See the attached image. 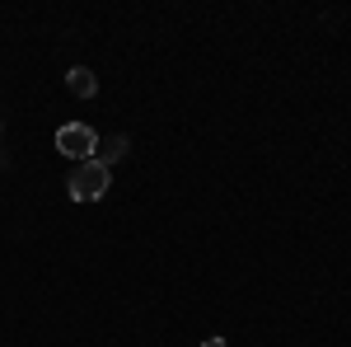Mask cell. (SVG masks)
I'll return each instance as SVG.
<instances>
[{
  "mask_svg": "<svg viewBox=\"0 0 351 347\" xmlns=\"http://www.w3.org/2000/svg\"><path fill=\"white\" fill-rule=\"evenodd\" d=\"M108 183H112V169L104 160H80L75 174H71V183H66V192H71V202H99L108 192Z\"/></svg>",
  "mask_w": 351,
  "mask_h": 347,
  "instance_id": "6da1fadb",
  "label": "cell"
},
{
  "mask_svg": "<svg viewBox=\"0 0 351 347\" xmlns=\"http://www.w3.org/2000/svg\"><path fill=\"white\" fill-rule=\"evenodd\" d=\"M56 150L71 155V160H94L99 136H94V127H84V122H66V127L56 132Z\"/></svg>",
  "mask_w": 351,
  "mask_h": 347,
  "instance_id": "7a4b0ae2",
  "label": "cell"
},
{
  "mask_svg": "<svg viewBox=\"0 0 351 347\" xmlns=\"http://www.w3.org/2000/svg\"><path fill=\"white\" fill-rule=\"evenodd\" d=\"M66 89H71L75 99H94V94H99V76H94L89 66H71V71H66Z\"/></svg>",
  "mask_w": 351,
  "mask_h": 347,
  "instance_id": "3957f363",
  "label": "cell"
},
{
  "mask_svg": "<svg viewBox=\"0 0 351 347\" xmlns=\"http://www.w3.org/2000/svg\"><path fill=\"white\" fill-rule=\"evenodd\" d=\"M122 155H127V136H108V141L99 146V155H94V160H104L112 169V160H122Z\"/></svg>",
  "mask_w": 351,
  "mask_h": 347,
  "instance_id": "277c9868",
  "label": "cell"
},
{
  "mask_svg": "<svg viewBox=\"0 0 351 347\" xmlns=\"http://www.w3.org/2000/svg\"><path fill=\"white\" fill-rule=\"evenodd\" d=\"M202 347H225V338H206V343H202Z\"/></svg>",
  "mask_w": 351,
  "mask_h": 347,
  "instance_id": "5b68a950",
  "label": "cell"
}]
</instances>
